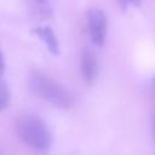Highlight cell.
<instances>
[{
	"instance_id": "1",
	"label": "cell",
	"mask_w": 155,
	"mask_h": 155,
	"mask_svg": "<svg viewBox=\"0 0 155 155\" xmlns=\"http://www.w3.org/2000/svg\"><path fill=\"white\" fill-rule=\"evenodd\" d=\"M16 132L28 147L46 151L51 145V134L42 120L34 115H22L16 121Z\"/></svg>"
},
{
	"instance_id": "2",
	"label": "cell",
	"mask_w": 155,
	"mask_h": 155,
	"mask_svg": "<svg viewBox=\"0 0 155 155\" xmlns=\"http://www.w3.org/2000/svg\"><path fill=\"white\" fill-rule=\"evenodd\" d=\"M28 84L30 90L35 94L46 99L51 104L62 109H67L70 107L71 99L69 93L65 91V88H63V86H61L54 80H51L45 74L39 71H33L29 75Z\"/></svg>"
},
{
	"instance_id": "3",
	"label": "cell",
	"mask_w": 155,
	"mask_h": 155,
	"mask_svg": "<svg viewBox=\"0 0 155 155\" xmlns=\"http://www.w3.org/2000/svg\"><path fill=\"white\" fill-rule=\"evenodd\" d=\"M87 27L92 42L96 46H103L107 33V17L103 11L91 8L87 12Z\"/></svg>"
},
{
	"instance_id": "4",
	"label": "cell",
	"mask_w": 155,
	"mask_h": 155,
	"mask_svg": "<svg viewBox=\"0 0 155 155\" xmlns=\"http://www.w3.org/2000/svg\"><path fill=\"white\" fill-rule=\"evenodd\" d=\"M80 67H81V74L85 79V81L91 84L97 74V62H96L94 54L91 51L85 50L82 52Z\"/></svg>"
},
{
	"instance_id": "5",
	"label": "cell",
	"mask_w": 155,
	"mask_h": 155,
	"mask_svg": "<svg viewBox=\"0 0 155 155\" xmlns=\"http://www.w3.org/2000/svg\"><path fill=\"white\" fill-rule=\"evenodd\" d=\"M34 33L36 35L40 36V39L42 41L46 42V46L48 48V51L53 54H57L59 52V45L57 41V38L54 35V33L52 31V29L50 27H44V28H35Z\"/></svg>"
},
{
	"instance_id": "6",
	"label": "cell",
	"mask_w": 155,
	"mask_h": 155,
	"mask_svg": "<svg viewBox=\"0 0 155 155\" xmlns=\"http://www.w3.org/2000/svg\"><path fill=\"white\" fill-rule=\"evenodd\" d=\"M7 102H8V90L4 84V81L0 79V110L7 105Z\"/></svg>"
},
{
	"instance_id": "7",
	"label": "cell",
	"mask_w": 155,
	"mask_h": 155,
	"mask_svg": "<svg viewBox=\"0 0 155 155\" xmlns=\"http://www.w3.org/2000/svg\"><path fill=\"white\" fill-rule=\"evenodd\" d=\"M117 1L120 4V7L124 11H126L130 5H132V6H139V4H140V0H117Z\"/></svg>"
},
{
	"instance_id": "8",
	"label": "cell",
	"mask_w": 155,
	"mask_h": 155,
	"mask_svg": "<svg viewBox=\"0 0 155 155\" xmlns=\"http://www.w3.org/2000/svg\"><path fill=\"white\" fill-rule=\"evenodd\" d=\"M4 69H5V64H4V57H2V53L0 52V79H1V75L4 73Z\"/></svg>"
},
{
	"instance_id": "9",
	"label": "cell",
	"mask_w": 155,
	"mask_h": 155,
	"mask_svg": "<svg viewBox=\"0 0 155 155\" xmlns=\"http://www.w3.org/2000/svg\"><path fill=\"white\" fill-rule=\"evenodd\" d=\"M39 1H42V0H39Z\"/></svg>"
}]
</instances>
